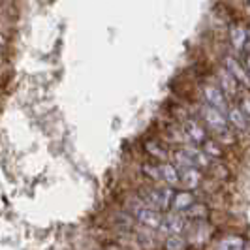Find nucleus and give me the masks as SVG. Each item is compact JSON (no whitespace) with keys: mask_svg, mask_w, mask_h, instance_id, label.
I'll list each match as a JSON object with an SVG mask.
<instances>
[{"mask_svg":"<svg viewBox=\"0 0 250 250\" xmlns=\"http://www.w3.org/2000/svg\"><path fill=\"white\" fill-rule=\"evenodd\" d=\"M104 250H123V249H121L119 245H113V243H111V245H105V249H104Z\"/></svg>","mask_w":250,"mask_h":250,"instance_id":"4be33fe9","label":"nucleus"},{"mask_svg":"<svg viewBox=\"0 0 250 250\" xmlns=\"http://www.w3.org/2000/svg\"><path fill=\"white\" fill-rule=\"evenodd\" d=\"M141 173L150 179L152 183H156V185H160V169H158V164H143L141 166Z\"/></svg>","mask_w":250,"mask_h":250,"instance_id":"f3484780","label":"nucleus"},{"mask_svg":"<svg viewBox=\"0 0 250 250\" xmlns=\"http://www.w3.org/2000/svg\"><path fill=\"white\" fill-rule=\"evenodd\" d=\"M160 169V183L167 185L171 188H177L181 185V177H179V167L171 162H160L158 164Z\"/></svg>","mask_w":250,"mask_h":250,"instance_id":"f8f14e48","label":"nucleus"},{"mask_svg":"<svg viewBox=\"0 0 250 250\" xmlns=\"http://www.w3.org/2000/svg\"><path fill=\"white\" fill-rule=\"evenodd\" d=\"M4 45H6V38H4L2 34H0V49H2Z\"/></svg>","mask_w":250,"mask_h":250,"instance_id":"5701e85b","label":"nucleus"},{"mask_svg":"<svg viewBox=\"0 0 250 250\" xmlns=\"http://www.w3.org/2000/svg\"><path fill=\"white\" fill-rule=\"evenodd\" d=\"M179 177H181V185L187 188V190H194L201 185L203 175H201V169L194 167V166H183L179 167Z\"/></svg>","mask_w":250,"mask_h":250,"instance_id":"9d476101","label":"nucleus"},{"mask_svg":"<svg viewBox=\"0 0 250 250\" xmlns=\"http://www.w3.org/2000/svg\"><path fill=\"white\" fill-rule=\"evenodd\" d=\"M130 211H132V214L136 216V220H138L139 224H143L145 228L152 229V231L160 229V226H162V218H164L162 211H158V209H154V207L145 205L139 198L136 200L134 205H130Z\"/></svg>","mask_w":250,"mask_h":250,"instance_id":"7ed1b4c3","label":"nucleus"},{"mask_svg":"<svg viewBox=\"0 0 250 250\" xmlns=\"http://www.w3.org/2000/svg\"><path fill=\"white\" fill-rule=\"evenodd\" d=\"M247 247H249V243L243 235L229 233V235H224L222 239H218L213 250H247Z\"/></svg>","mask_w":250,"mask_h":250,"instance_id":"ddd939ff","label":"nucleus"},{"mask_svg":"<svg viewBox=\"0 0 250 250\" xmlns=\"http://www.w3.org/2000/svg\"><path fill=\"white\" fill-rule=\"evenodd\" d=\"M216 81H218L216 85L220 87V90L224 92L228 98H237L239 94H241V88H243V87L239 85L237 79L229 74L224 66H222V68L216 72Z\"/></svg>","mask_w":250,"mask_h":250,"instance_id":"0eeeda50","label":"nucleus"},{"mask_svg":"<svg viewBox=\"0 0 250 250\" xmlns=\"http://www.w3.org/2000/svg\"><path fill=\"white\" fill-rule=\"evenodd\" d=\"M250 42V34L247 30V26L239 25V23H233L229 26V43L235 53H245L247 51V45Z\"/></svg>","mask_w":250,"mask_h":250,"instance_id":"6e6552de","label":"nucleus"},{"mask_svg":"<svg viewBox=\"0 0 250 250\" xmlns=\"http://www.w3.org/2000/svg\"><path fill=\"white\" fill-rule=\"evenodd\" d=\"M200 121L213 134L216 141L226 143V145H231L235 141V132H233V128L228 123L226 113H222L220 109H216L213 105H207V104H201Z\"/></svg>","mask_w":250,"mask_h":250,"instance_id":"f257e3e1","label":"nucleus"},{"mask_svg":"<svg viewBox=\"0 0 250 250\" xmlns=\"http://www.w3.org/2000/svg\"><path fill=\"white\" fill-rule=\"evenodd\" d=\"M181 130H183L188 143H194V145H200V147L205 143V139L209 138L207 128L203 126V123L196 117H190V115L181 117Z\"/></svg>","mask_w":250,"mask_h":250,"instance_id":"20e7f679","label":"nucleus"},{"mask_svg":"<svg viewBox=\"0 0 250 250\" xmlns=\"http://www.w3.org/2000/svg\"><path fill=\"white\" fill-rule=\"evenodd\" d=\"M243 64H245V68H247V72L250 74V53H247L245 55V61H243Z\"/></svg>","mask_w":250,"mask_h":250,"instance_id":"412c9836","label":"nucleus"},{"mask_svg":"<svg viewBox=\"0 0 250 250\" xmlns=\"http://www.w3.org/2000/svg\"><path fill=\"white\" fill-rule=\"evenodd\" d=\"M196 203V198L190 190H179L173 194V200H171V209L175 213H185L188 207H192Z\"/></svg>","mask_w":250,"mask_h":250,"instance_id":"4468645a","label":"nucleus"},{"mask_svg":"<svg viewBox=\"0 0 250 250\" xmlns=\"http://www.w3.org/2000/svg\"><path fill=\"white\" fill-rule=\"evenodd\" d=\"M173 194H175V188L171 187H141L138 190V198L145 205L154 207L158 211H167L171 209V200H173Z\"/></svg>","mask_w":250,"mask_h":250,"instance_id":"f03ea898","label":"nucleus"},{"mask_svg":"<svg viewBox=\"0 0 250 250\" xmlns=\"http://www.w3.org/2000/svg\"><path fill=\"white\" fill-rule=\"evenodd\" d=\"M201 98H203V104L213 105V107L220 109L222 113H226L228 111V107H229L228 96L220 90L218 85H213V83H205V85H201Z\"/></svg>","mask_w":250,"mask_h":250,"instance_id":"39448f33","label":"nucleus"},{"mask_svg":"<svg viewBox=\"0 0 250 250\" xmlns=\"http://www.w3.org/2000/svg\"><path fill=\"white\" fill-rule=\"evenodd\" d=\"M183 214H185L187 218H198V220H203L205 214H207V209H205V205H201V203L196 201V203H194L192 207H188Z\"/></svg>","mask_w":250,"mask_h":250,"instance_id":"6ab92c4d","label":"nucleus"},{"mask_svg":"<svg viewBox=\"0 0 250 250\" xmlns=\"http://www.w3.org/2000/svg\"><path fill=\"white\" fill-rule=\"evenodd\" d=\"M185 226H187V220L181 214H164L160 229L167 235H181L185 231Z\"/></svg>","mask_w":250,"mask_h":250,"instance_id":"9b49d317","label":"nucleus"},{"mask_svg":"<svg viewBox=\"0 0 250 250\" xmlns=\"http://www.w3.org/2000/svg\"><path fill=\"white\" fill-rule=\"evenodd\" d=\"M226 119L229 126L233 128V132H249L250 121L247 119V115L241 111L239 105H229L226 111Z\"/></svg>","mask_w":250,"mask_h":250,"instance_id":"1a4fd4ad","label":"nucleus"},{"mask_svg":"<svg viewBox=\"0 0 250 250\" xmlns=\"http://www.w3.org/2000/svg\"><path fill=\"white\" fill-rule=\"evenodd\" d=\"M247 2H249V8H250V0H247Z\"/></svg>","mask_w":250,"mask_h":250,"instance_id":"b1692460","label":"nucleus"},{"mask_svg":"<svg viewBox=\"0 0 250 250\" xmlns=\"http://www.w3.org/2000/svg\"><path fill=\"white\" fill-rule=\"evenodd\" d=\"M164 247H166V250H185L187 249V241L181 235H167Z\"/></svg>","mask_w":250,"mask_h":250,"instance_id":"a211bd4d","label":"nucleus"},{"mask_svg":"<svg viewBox=\"0 0 250 250\" xmlns=\"http://www.w3.org/2000/svg\"><path fill=\"white\" fill-rule=\"evenodd\" d=\"M224 68L237 79V83L243 88L250 90V74L247 72L243 61H239L235 55H226L224 57Z\"/></svg>","mask_w":250,"mask_h":250,"instance_id":"423d86ee","label":"nucleus"},{"mask_svg":"<svg viewBox=\"0 0 250 250\" xmlns=\"http://www.w3.org/2000/svg\"><path fill=\"white\" fill-rule=\"evenodd\" d=\"M239 107L250 121V92H241L239 94Z\"/></svg>","mask_w":250,"mask_h":250,"instance_id":"aec40b11","label":"nucleus"},{"mask_svg":"<svg viewBox=\"0 0 250 250\" xmlns=\"http://www.w3.org/2000/svg\"><path fill=\"white\" fill-rule=\"evenodd\" d=\"M145 150L149 152V156L152 158H156V160H160V162H167V158H169V152L167 149L164 147L160 141H156V139H150L145 143Z\"/></svg>","mask_w":250,"mask_h":250,"instance_id":"2eb2a0df","label":"nucleus"},{"mask_svg":"<svg viewBox=\"0 0 250 250\" xmlns=\"http://www.w3.org/2000/svg\"><path fill=\"white\" fill-rule=\"evenodd\" d=\"M201 149L205 150V154H207L211 160H220V158L224 156L222 147H220V141H216V139L207 138L205 139V143L201 145Z\"/></svg>","mask_w":250,"mask_h":250,"instance_id":"dca6fc26","label":"nucleus"}]
</instances>
